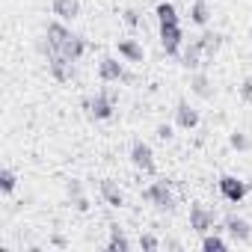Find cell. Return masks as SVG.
<instances>
[{
    "label": "cell",
    "instance_id": "obj_1",
    "mask_svg": "<svg viewBox=\"0 0 252 252\" xmlns=\"http://www.w3.org/2000/svg\"><path fill=\"white\" fill-rule=\"evenodd\" d=\"M143 199L146 202H152L158 211H175V193H172V187H169V181H155V184H149L146 190H143Z\"/></svg>",
    "mask_w": 252,
    "mask_h": 252
},
{
    "label": "cell",
    "instance_id": "obj_2",
    "mask_svg": "<svg viewBox=\"0 0 252 252\" xmlns=\"http://www.w3.org/2000/svg\"><path fill=\"white\" fill-rule=\"evenodd\" d=\"M220 193H222V199H225V202L237 205V202H243V199H246L249 187H246V181H240L237 175H222V178H220Z\"/></svg>",
    "mask_w": 252,
    "mask_h": 252
},
{
    "label": "cell",
    "instance_id": "obj_3",
    "mask_svg": "<svg viewBox=\"0 0 252 252\" xmlns=\"http://www.w3.org/2000/svg\"><path fill=\"white\" fill-rule=\"evenodd\" d=\"M181 45H184L181 24H163V27H160V48H163L169 57H178V54H181Z\"/></svg>",
    "mask_w": 252,
    "mask_h": 252
},
{
    "label": "cell",
    "instance_id": "obj_4",
    "mask_svg": "<svg viewBox=\"0 0 252 252\" xmlns=\"http://www.w3.org/2000/svg\"><path fill=\"white\" fill-rule=\"evenodd\" d=\"M131 163H134V169H140V172H155V149H152L149 143L137 140V143L131 146Z\"/></svg>",
    "mask_w": 252,
    "mask_h": 252
},
{
    "label": "cell",
    "instance_id": "obj_5",
    "mask_svg": "<svg viewBox=\"0 0 252 252\" xmlns=\"http://www.w3.org/2000/svg\"><path fill=\"white\" fill-rule=\"evenodd\" d=\"M190 92L196 98H202V101H211L217 95V86H214L208 71H190Z\"/></svg>",
    "mask_w": 252,
    "mask_h": 252
},
{
    "label": "cell",
    "instance_id": "obj_6",
    "mask_svg": "<svg viewBox=\"0 0 252 252\" xmlns=\"http://www.w3.org/2000/svg\"><path fill=\"white\" fill-rule=\"evenodd\" d=\"M83 107L89 110V116H92L95 122H104V119H110V116H113V98H110L107 92H98L95 98H86V101H83Z\"/></svg>",
    "mask_w": 252,
    "mask_h": 252
},
{
    "label": "cell",
    "instance_id": "obj_7",
    "mask_svg": "<svg viewBox=\"0 0 252 252\" xmlns=\"http://www.w3.org/2000/svg\"><path fill=\"white\" fill-rule=\"evenodd\" d=\"M71 36H74V33L65 27V21H51V24H48V30H45V39H48V54H51V51H60V48L71 39Z\"/></svg>",
    "mask_w": 252,
    "mask_h": 252
},
{
    "label": "cell",
    "instance_id": "obj_8",
    "mask_svg": "<svg viewBox=\"0 0 252 252\" xmlns=\"http://www.w3.org/2000/svg\"><path fill=\"white\" fill-rule=\"evenodd\" d=\"M190 228L199 231V234H208V231L214 228V211L196 202V205L190 208Z\"/></svg>",
    "mask_w": 252,
    "mask_h": 252
},
{
    "label": "cell",
    "instance_id": "obj_9",
    "mask_svg": "<svg viewBox=\"0 0 252 252\" xmlns=\"http://www.w3.org/2000/svg\"><path fill=\"white\" fill-rule=\"evenodd\" d=\"M98 77H101L104 83H119V80H125L128 74H125V65H122L116 57H104V60L98 63Z\"/></svg>",
    "mask_w": 252,
    "mask_h": 252
},
{
    "label": "cell",
    "instance_id": "obj_10",
    "mask_svg": "<svg viewBox=\"0 0 252 252\" xmlns=\"http://www.w3.org/2000/svg\"><path fill=\"white\" fill-rule=\"evenodd\" d=\"M175 125H178L181 131H193V128H199V110L190 107L187 101H178V104H175Z\"/></svg>",
    "mask_w": 252,
    "mask_h": 252
},
{
    "label": "cell",
    "instance_id": "obj_11",
    "mask_svg": "<svg viewBox=\"0 0 252 252\" xmlns=\"http://www.w3.org/2000/svg\"><path fill=\"white\" fill-rule=\"evenodd\" d=\"M48 71H51V77H54L57 83H65V80L71 77V63H68L63 54L51 51V54H48Z\"/></svg>",
    "mask_w": 252,
    "mask_h": 252
},
{
    "label": "cell",
    "instance_id": "obj_12",
    "mask_svg": "<svg viewBox=\"0 0 252 252\" xmlns=\"http://www.w3.org/2000/svg\"><path fill=\"white\" fill-rule=\"evenodd\" d=\"M119 57L125 60V63H134V65H140L143 60H146V51H143V45L137 42V39H119Z\"/></svg>",
    "mask_w": 252,
    "mask_h": 252
},
{
    "label": "cell",
    "instance_id": "obj_13",
    "mask_svg": "<svg viewBox=\"0 0 252 252\" xmlns=\"http://www.w3.org/2000/svg\"><path fill=\"white\" fill-rule=\"evenodd\" d=\"M225 231H228V237L237 240V243H246V240L252 237V225H249L243 217H228V220H225Z\"/></svg>",
    "mask_w": 252,
    "mask_h": 252
},
{
    "label": "cell",
    "instance_id": "obj_14",
    "mask_svg": "<svg viewBox=\"0 0 252 252\" xmlns=\"http://www.w3.org/2000/svg\"><path fill=\"white\" fill-rule=\"evenodd\" d=\"M51 12L60 18V21H74L77 15H80V0H54L51 3Z\"/></svg>",
    "mask_w": 252,
    "mask_h": 252
},
{
    "label": "cell",
    "instance_id": "obj_15",
    "mask_svg": "<svg viewBox=\"0 0 252 252\" xmlns=\"http://www.w3.org/2000/svg\"><path fill=\"white\" fill-rule=\"evenodd\" d=\"M98 193H101V199H104L110 208H122V205H125V196H122V190H119V184H116L113 178H104V181L98 184Z\"/></svg>",
    "mask_w": 252,
    "mask_h": 252
},
{
    "label": "cell",
    "instance_id": "obj_16",
    "mask_svg": "<svg viewBox=\"0 0 252 252\" xmlns=\"http://www.w3.org/2000/svg\"><path fill=\"white\" fill-rule=\"evenodd\" d=\"M202 57H205V51H202V42L196 39V42H190L187 45V51H184V68L187 71H199V65H202Z\"/></svg>",
    "mask_w": 252,
    "mask_h": 252
},
{
    "label": "cell",
    "instance_id": "obj_17",
    "mask_svg": "<svg viewBox=\"0 0 252 252\" xmlns=\"http://www.w3.org/2000/svg\"><path fill=\"white\" fill-rule=\"evenodd\" d=\"M83 51H86V42H83L80 36H71V39H68V42H65V45H63L57 54H63L68 63H77V60L83 57Z\"/></svg>",
    "mask_w": 252,
    "mask_h": 252
},
{
    "label": "cell",
    "instance_id": "obj_18",
    "mask_svg": "<svg viewBox=\"0 0 252 252\" xmlns=\"http://www.w3.org/2000/svg\"><path fill=\"white\" fill-rule=\"evenodd\" d=\"M190 21L196 27H205L211 21V6H208V0H193V6H190Z\"/></svg>",
    "mask_w": 252,
    "mask_h": 252
},
{
    "label": "cell",
    "instance_id": "obj_19",
    "mask_svg": "<svg viewBox=\"0 0 252 252\" xmlns=\"http://www.w3.org/2000/svg\"><path fill=\"white\" fill-rule=\"evenodd\" d=\"M155 15H158V24L160 27L163 24H178V9H175V3H169V0H160L158 9H155Z\"/></svg>",
    "mask_w": 252,
    "mask_h": 252
},
{
    "label": "cell",
    "instance_id": "obj_20",
    "mask_svg": "<svg viewBox=\"0 0 252 252\" xmlns=\"http://www.w3.org/2000/svg\"><path fill=\"white\" fill-rule=\"evenodd\" d=\"M199 42H202V51H205V57H208V60H214V57H217V51L222 48V36H220V33H202V36H199Z\"/></svg>",
    "mask_w": 252,
    "mask_h": 252
},
{
    "label": "cell",
    "instance_id": "obj_21",
    "mask_svg": "<svg viewBox=\"0 0 252 252\" xmlns=\"http://www.w3.org/2000/svg\"><path fill=\"white\" fill-rule=\"evenodd\" d=\"M107 249H110V252H116V249H119V252H128V249H131L128 237L122 234L119 225H110V243H107Z\"/></svg>",
    "mask_w": 252,
    "mask_h": 252
},
{
    "label": "cell",
    "instance_id": "obj_22",
    "mask_svg": "<svg viewBox=\"0 0 252 252\" xmlns=\"http://www.w3.org/2000/svg\"><path fill=\"white\" fill-rule=\"evenodd\" d=\"M202 249H205V252H225L228 243H225L220 234H211V231H208V234H202Z\"/></svg>",
    "mask_w": 252,
    "mask_h": 252
},
{
    "label": "cell",
    "instance_id": "obj_23",
    "mask_svg": "<svg viewBox=\"0 0 252 252\" xmlns=\"http://www.w3.org/2000/svg\"><path fill=\"white\" fill-rule=\"evenodd\" d=\"M15 184H18V175H15L12 169H0V193L9 196V193L15 190Z\"/></svg>",
    "mask_w": 252,
    "mask_h": 252
},
{
    "label": "cell",
    "instance_id": "obj_24",
    "mask_svg": "<svg viewBox=\"0 0 252 252\" xmlns=\"http://www.w3.org/2000/svg\"><path fill=\"white\" fill-rule=\"evenodd\" d=\"M228 146H231L234 152H249V149H252V143H249V137H246L243 131H231V134H228Z\"/></svg>",
    "mask_w": 252,
    "mask_h": 252
},
{
    "label": "cell",
    "instance_id": "obj_25",
    "mask_svg": "<svg viewBox=\"0 0 252 252\" xmlns=\"http://www.w3.org/2000/svg\"><path fill=\"white\" fill-rule=\"evenodd\" d=\"M65 193H68L71 199H77V196H83V184H80L77 178H71V181H65Z\"/></svg>",
    "mask_w": 252,
    "mask_h": 252
},
{
    "label": "cell",
    "instance_id": "obj_26",
    "mask_svg": "<svg viewBox=\"0 0 252 252\" xmlns=\"http://www.w3.org/2000/svg\"><path fill=\"white\" fill-rule=\"evenodd\" d=\"M140 246H143V249H149V252H155V249L160 246V240H158L155 234H143V237H140Z\"/></svg>",
    "mask_w": 252,
    "mask_h": 252
},
{
    "label": "cell",
    "instance_id": "obj_27",
    "mask_svg": "<svg viewBox=\"0 0 252 252\" xmlns=\"http://www.w3.org/2000/svg\"><path fill=\"white\" fill-rule=\"evenodd\" d=\"M175 134H172V128L169 125H158V140H163V143H169Z\"/></svg>",
    "mask_w": 252,
    "mask_h": 252
},
{
    "label": "cell",
    "instance_id": "obj_28",
    "mask_svg": "<svg viewBox=\"0 0 252 252\" xmlns=\"http://www.w3.org/2000/svg\"><path fill=\"white\" fill-rule=\"evenodd\" d=\"M240 101H252V80H246L240 86Z\"/></svg>",
    "mask_w": 252,
    "mask_h": 252
},
{
    "label": "cell",
    "instance_id": "obj_29",
    "mask_svg": "<svg viewBox=\"0 0 252 252\" xmlns=\"http://www.w3.org/2000/svg\"><path fill=\"white\" fill-rule=\"evenodd\" d=\"M137 21H140V18H137V12H134V9H128V12H125V24H131V27H134Z\"/></svg>",
    "mask_w": 252,
    "mask_h": 252
},
{
    "label": "cell",
    "instance_id": "obj_30",
    "mask_svg": "<svg viewBox=\"0 0 252 252\" xmlns=\"http://www.w3.org/2000/svg\"><path fill=\"white\" fill-rule=\"evenodd\" d=\"M74 208H77V211H86L89 205H86V199H83V196H77V199H74Z\"/></svg>",
    "mask_w": 252,
    "mask_h": 252
}]
</instances>
